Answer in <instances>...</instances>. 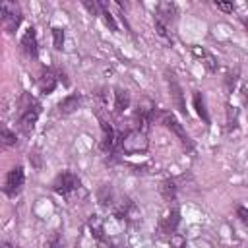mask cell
<instances>
[{"label":"cell","instance_id":"cell-29","mask_svg":"<svg viewBox=\"0 0 248 248\" xmlns=\"http://www.w3.org/2000/svg\"><path fill=\"white\" fill-rule=\"evenodd\" d=\"M46 248H58V240H56V238H54V240H52V242H50V244H48V246H46Z\"/></svg>","mask_w":248,"mask_h":248},{"label":"cell","instance_id":"cell-21","mask_svg":"<svg viewBox=\"0 0 248 248\" xmlns=\"http://www.w3.org/2000/svg\"><path fill=\"white\" fill-rule=\"evenodd\" d=\"M89 229H91V234L97 238V240H103V219L99 215H91L89 219Z\"/></svg>","mask_w":248,"mask_h":248},{"label":"cell","instance_id":"cell-18","mask_svg":"<svg viewBox=\"0 0 248 248\" xmlns=\"http://www.w3.org/2000/svg\"><path fill=\"white\" fill-rule=\"evenodd\" d=\"M192 52H194L198 58H202V60H203V66H205L209 72H215V70H217V62H215V56H213V54H209L205 48H200V46H192Z\"/></svg>","mask_w":248,"mask_h":248},{"label":"cell","instance_id":"cell-28","mask_svg":"<svg viewBox=\"0 0 248 248\" xmlns=\"http://www.w3.org/2000/svg\"><path fill=\"white\" fill-rule=\"evenodd\" d=\"M99 248H114V246H112V244H108V242H103V240H101Z\"/></svg>","mask_w":248,"mask_h":248},{"label":"cell","instance_id":"cell-4","mask_svg":"<svg viewBox=\"0 0 248 248\" xmlns=\"http://www.w3.org/2000/svg\"><path fill=\"white\" fill-rule=\"evenodd\" d=\"M178 223H180V209H178V207H170V209L167 211V215L159 221V227H157V234H159V238H163V240H170V238L176 234Z\"/></svg>","mask_w":248,"mask_h":248},{"label":"cell","instance_id":"cell-8","mask_svg":"<svg viewBox=\"0 0 248 248\" xmlns=\"http://www.w3.org/2000/svg\"><path fill=\"white\" fill-rule=\"evenodd\" d=\"M79 176L74 174L72 170H62L54 180H52V190L58 196H68L70 192H74L76 188H79Z\"/></svg>","mask_w":248,"mask_h":248},{"label":"cell","instance_id":"cell-22","mask_svg":"<svg viewBox=\"0 0 248 248\" xmlns=\"http://www.w3.org/2000/svg\"><path fill=\"white\" fill-rule=\"evenodd\" d=\"M101 16L105 17V23L108 25L110 31H118V25H116V21H114V17H112V14L108 12V8H107L105 2H101Z\"/></svg>","mask_w":248,"mask_h":248},{"label":"cell","instance_id":"cell-15","mask_svg":"<svg viewBox=\"0 0 248 248\" xmlns=\"http://www.w3.org/2000/svg\"><path fill=\"white\" fill-rule=\"evenodd\" d=\"M128 107H130V91L116 87L114 89V114L120 116Z\"/></svg>","mask_w":248,"mask_h":248},{"label":"cell","instance_id":"cell-26","mask_svg":"<svg viewBox=\"0 0 248 248\" xmlns=\"http://www.w3.org/2000/svg\"><path fill=\"white\" fill-rule=\"evenodd\" d=\"M236 217H238V221L248 229V207H244V205L236 207Z\"/></svg>","mask_w":248,"mask_h":248},{"label":"cell","instance_id":"cell-23","mask_svg":"<svg viewBox=\"0 0 248 248\" xmlns=\"http://www.w3.org/2000/svg\"><path fill=\"white\" fill-rule=\"evenodd\" d=\"M2 145L4 147H12V145H16L17 143V138H16V134L12 132V130H8V128H2Z\"/></svg>","mask_w":248,"mask_h":248},{"label":"cell","instance_id":"cell-24","mask_svg":"<svg viewBox=\"0 0 248 248\" xmlns=\"http://www.w3.org/2000/svg\"><path fill=\"white\" fill-rule=\"evenodd\" d=\"M52 41H54V48L62 50V46H64V29L62 27H52Z\"/></svg>","mask_w":248,"mask_h":248},{"label":"cell","instance_id":"cell-14","mask_svg":"<svg viewBox=\"0 0 248 248\" xmlns=\"http://www.w3.org/2000/svg\"><path fill=\"white\" fill-rule=\"evenodd\" d=\"M134 211H136V203H134L132 198H128V196H122V198L114 203V215H116V219H128Z\"/></svg>","mask_w":248,"mask_h":248},{"label":"cell","instance_id":"cell-1","mask_svg":"<svg viewBox=\"0 0 248 248\" xmlns=\"http://www.w3.org/2000/svg\"><path fill=\"white\" fill-rule=\"evenodd\" d=\"M41 114V103L37 99H33L29 93H25L21 97V110H19V130L23 134H31L37 118Z\"/></svg>","mask_w":248,"mask_h":248},{"label":"cell","instance_id":"cell-16","mask_svg":"<svg viewBox=\"0 0 248 248\" xmlns=\"http://www.w3.org/2000/svg\"><path fill=\"white\" fill-rule=\"evenodd\" d=\"M97 202L101 207H114V190L110 184H103L99 190H97Z\"/></svg>","mask_w":248,"mask_h":248},{"label":"cell","instance_id":"cell-3","mask_svg":"<svg viewBox=\"0 0 248 248\" xmlns=\"http://www.w3.org/2000/svg\"><path fill=\"white\" fill-rule=\"evenodd\" d=\"M118 149H124L126 153H138V151H145L147 149V140H145V134L140 132V130H130L126 134L120 136L118 143H116Z\"/></svg>","mask_w":248,"mask_h":248},{"label":"cell","instance_id":"cell-5","mask_svg":"<svg viewBox=\"0 0 248 248\" xmlns=\"http://www.w3.org/2000/svg\"><path fill=\"white\" fill-rule=\"evenodd\" d=\"M23 184H25V170L21 165H16L14 169L8 170L6 174V182H4V194L8 198H16L21 190H23Z\"/></svg>","mask_w":248,"mask_h":248},{"label":"cell","instance_id":"cell-27","mask_svg":"<svg viewBox=\"0 0 248 248\" xmlns=\"http://www.w3.org/2000/svg\"><path fill=\"white\" fill-rule=\"evenodd\" d=\"M215 6L219 8V10H223V12H232V4H225V2H215Z\"/></svg>","mask_w":248,"mask_h":248},{"label":"cell","instance_id":"cell-7","mask_svg":"<svg viewBox=\"0 0 248 248\" xmlns=\"http://www.w3.org/2000/svg\"><path fill=\"white\" fill-rule=\"evenodd\" d=\"M21 12L16 4H10V2H2L0 4V19H2V25L8 33H14L17 31L19 23H21Z\"/></svg>","mask_w":248,"mask_h":248},{"label":"cell","instance_id":"cell-25","mask_svg":"<svg viewBox=\"0 0 248 248\" xmlns=\"http://www.w3.org/2000/svg\"><path fill=\"white\" fill-rule=\"evenodd\" d=\"M81 4L89 10V14H91V16H99V14H101V2H95V0H93V2H89V0H83Z\"/></svg>","mask_w":248,"mask_h":248},{"label":"cell","instance_id":"cell-9","mask_svg":"<svg viewBox=\"0 0 248 248\" xmlns=\"http://www.w3.org/2000/svg\"><path fill=\"white\" fill-rule=\"evenodd\" d=\"M167 74V83H169V93H170V99H172V105L174 108L182 114V116H188V108H186V99H184V91L176 79V76L172 72H165Z\"/></svg>","mask_w":248,"mask_h":248},{"label":"cell","instance_id":"cell-10","mask_svg":"<svg viewBox=\"0 0 248 248\" xmlns=\"http://www.w3.org/2000/svg\"><path fill=\"white\" fill-rule=\"evenodd\" d=\"M21 50L29 58H37L39 56V43H37V31H35V27H27L25 33L21 35Z\"/></svg>","mask_w":248,"mask_h":248},{"label":"cell","instance_id":"cell-6","mask_svg":"<svg viewBox=\"0 0 248 248\" xmlns=\"http://www.w3.org/2000/svg\"><path fill=\"white\" fill-rule=\"evenodd\" d=\"M155 114H157V108H155V105L149 99H145L143 103H140L138 108H136V114H134V122H136V128L134 130H140V132L145 134V130L149 128V124L155 120Z\"/></svg>","mask_w":248,"mask_h":248},{"label":"cell","instance_id":"cell-20","mask_svg":"<svg viewBox=\"0 0 248 248\" xmlns=\"http://www.w3.org/2000/svg\"><path fill=\"white\" fill-rule=\"evenodd\" d=\"M159 192H161V196L167 202H174V198H176V184H174V180H170V178L163 180L161 186H159Z\"/></svg>","mask_w":248,"mask_h":248},{"label":"cell","instance_id":"cell-2","mask_svg":"<svg viewBox=\"0 0 248 248\" xmlns=\"http://www.w3.org/2000/svg\"><path fill=\"white\" fill-rule=\"evenodd\" d=\"M157 120L165 126V128H169L178 140H180V143L184 145V147H188V149H194V141L190 140V136L186 134V130H184V126L174 118V114L172 112H167V110H157Z\"/></svg>","mask_w":248,"mask_h":248},{"label":"cell","instance_id":"cell-19","mask_svg":"<svg viewBox=\"0 0 248 248\" xmlns=\"http://www.w3.org/2000/svg\"><path fill=\"white\" fill-rule=\"evenodd\" d=\"M192 101H194V108H196V112H198V116L205 122V124H209V114H207V108H205V101H203V95L200 93V91H194V97H192Z\"/></svg>","mask_w":248,"mask_h":248},{"label":"cell","instance_id":"cell-12","mask_svg":"<svg viewBox=\"0 0 248 248\" xmlns=\"http://www.w3.org/2000/svg\"><path fill=\"white\" fill-rule=\"evenodd\" d=\"M101 130H103V151H105V153L114 155V149H116L118 140H116V136H114L112 126H110L107 120H103V118H101Z\"/></svg>","mask_w":248,"mask_h":248},{"label":"cell","instance_id":"cell-13","mask_svg":"<svg viewBox=\"0 0 248 248\" xmlns=\"http://www.w3.org/2000/svg\"><path fill=\"white\" fill-rule=\"evenodd\" d=\"M39 85H41V93H43V95H50V93L56 89V85H58V72H54V70H50V68L43 70Z\"/></svg>","mask_w":248,"mask_h":248},{"label":"cell","instance_id":"cell-11","mask_svg":"<svg viewBox=\"0 0 248 248\" xmlns=\"http://www.w3.org/2000/svg\"><path fill=\"white\" fill-rule=\"evenodd\" d=\"M174 16H176V6H174V4H170V2H161V4H157L155 21L163 23L165 27H169V25L174 21Z\"/></svg>","mask_w":248,"mask_h":248},{"label":"cell","instance_id":"cell-17","mask_svg":"<svg viewBox=\"0 0 248 248\" xmlns=\"http://www.w3.org/2000/svg\"><path fill=\"white\" fill-rule=\"evenodd\" d=\"M81 105V95H78V93H72V95H66L62 101H60V112L62 114H70V112H74L78 107Z\"/></svg>","mask_w":248,"mask_h":248}]
</instances>
